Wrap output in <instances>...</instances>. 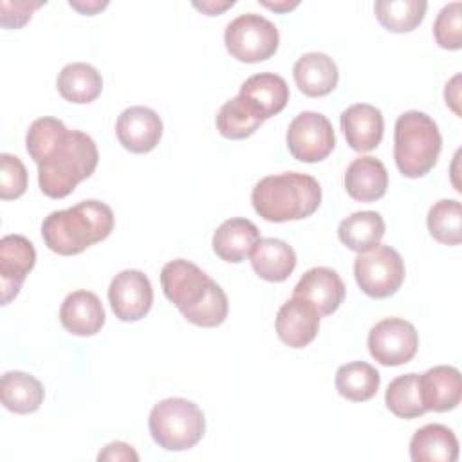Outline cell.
Returning a JSON list of instances; mask_svg holds the SVG:
<instances>
[{"mask_svg": "<svg viewBox=\"0 0 462 462\" xmlns=\"http://www.w3.org/2000/svg\"><path fill=\"white\" fill-rule=\"evenodd\" d=\"M25 148L38 164V184L43 195L63 199L88 179L99 161L97 146L90 135L69 130L56 117L32 121L25 135Z\"/></svg>", "mask_w": 462, "mask_h": 462, "instance_id": "obj_1", "label": "cell"}, {"mask_svg": "<svg viewBox=\"0 0 462 462\" xmlns=\"http://www.w3.org/2000/svg\"><path fill=\"white\" fill-rule=\"evenodd\" d=\"M164 296L197 327H217L227 318V296L200 267L188 260H171L161 271Z\"/></svg>", "mask_w": 462, "mask_h": 462, "instance_id": "obj_2", "label": "cell"}, {"mask_svg": "<svg viewBox=\"0 0 462 462\" xmlns=\"http://www.w3.org/2000/svg\"><path fill=\"white\" fill-rule=\"evenodd\" d=\"M114 229V213L101 200H83L69 209L52 211L42 224L45 245L58 254L72 256L105 240Z\"/></svg>", "mask_w": 462, "mask_h": 462, "instance_id": "obj_3", "label": "cell"}, {"mask_svg": "<svg viewBox=\"0 0 462 462\" xmlns=\"http://www.w3.org/2000/svg\"><path fill=\"white\" fill-rule=\"evenodd\" d=\"M254 211L267 222L310 217L321 204V186L307 173L287 171L260 179L251 193Z\"/></svg>", "mask_w": 462, "mask_h": 462, "instance_id": "obj_4", "label": "cell"}, {"mask_svg": "<svg viewBox=\"0 0 462 462\" xmlns=\"http://www.w3.org/2000/svg\"><path fill=\"white\" fill-rule=\"evenodd\" d=\"M442 137L437 123L424 112L408 110L395 121L393 159L408 179L424 177L433 170L440 155Z\"/></svg>", "mask_w": 462, "mask_h": 462, "instance_id": "obj_5", "label": "cell"}, {"mask_svg": "<svg viewBox=\"0 0 462 462\" xmlns=\"http://www.w3.org/2000/svg\"><path fill=\"white\" fill-rule=\"evenodd\" d=\"M148 428L159 448L166 451H184L202 439L206 419L193 401L170 397L152 408Z\"/></svg>", "mask_w": 462, "mask_h": 462, "instance_id": "obj_6", "label": "cell"}, {"mask_svg": "<svg viewBox=\"0 0 462 462\" xmlns=\"http://www.w3.org/2000/svg\"><path fill=\"white\" fill-rule=\"evenodd\" d=\"M224 43L227 52L242 63L269 60L280 43L276 25L262 14L245 13L226 25Z\"/></svg>", "mask_w": 462, "mask_h": 462, "instance_id": "obj_7", "label": "cell"}, {"mask_svg": "<svg viewBox=\"0 0 462 462\" xmlns=\"http://www.w3.org/2000/svg\"><path fill=\"white\" fill-rule=\"evenodd\" d=\"M354 276L366 296L388 298L404 282V262L393 247L379 244L366 253H359L354 262Z\"/></svg>", "mask_w": 462, "mask_h": 462, "instance_id": "obj_8", "label": "cell"}, {"mask_svg": "<svg viewBox=\"0 0 462 462\" xmlns=\"http://www.w3.org/2000/svg\"><path fill=\"white\" fill-rule=\"evenodd\" d=\"M287 148L301 162H319L336 146V134L327 116L319 112L298 114L287 128Z\"/></svg>", "mask_w": 462, "mask_h": 462, "instance_id": "obj_9", "label": "cell"}, {"mask_svg": "<svg viewBox=\"0 0 462 462\" xmlns=\"http://www.w3.org/2000/svg\"><path fill=\"white\" fill-rule=\"evenodd\" d=\"M419 348L415 327L402 318H386L368 332L370 356L383 366H399L413 359Z\"/></svg>", "mask_w": 462, "mask_h": 462, "instance_id": "obj_10", "label": "cell"}, {"mask_svg": "<svg viewBox=\"0 0 462 462\" xmlns=\"http://www.w3.org/2000/svg\"><path fill=\"white\" fill-rule=\"evenodd\" d=\"M110 307L121 321L144 318L153 303V291L148 276L137 269H125L114 276L108 287Z\"/></svg>", "mask_w": 462, "mask_h": 462, "instance_id": "obj_11", "label": "cell"}, {"mask_svg": "<svg viewBox=\"0 0 462 462\" xmlns=\"http://www.w3.org/2000/svg\"><path fill=\"white\" fill-rule=\"evenodd\" d=\"M36 263L34 245L22 235H5L0 240V294L2 305L18 296L23 280Z\"/></svg>", "mask_w": 462, "mask_h": 462, "instance_id": "obj_12", "label": "cell"}, {"mask_svg": "<svg viewBox=\"0 0 462 462\" xmlns=\"http://www.w3.org/2000/svg\"><path fill=\"white\" fill-rule=\"evenodd\" d=\"M116 134L128 152L148 153L161 141L162 121L159 114L148 106H130L117 117Z\"/></svg>", "mask_w": 462, "mask_h": 462, "instance_id": "obj_13", "label": "cell"}, {"mask_svg": "<svg viewBox=\"0 0 462 462\" xmlns=\"http://www.w3.org/2000/svg\"><path fill=\"white\" fill-rule=\"evenodd\" d=\"M319 316L321 314L309 300L292 296L278 309L276 334L285 345L303 348L318 336Z\"/></svg>", "mask_w": 462, "mask_h": 462, "instance_id": "obj_14", "label": "cell"}, {"mask_svg": "<svg viewBox=\"0 0 462 462\" xmlns=\"http://www.w3.org/2000/svg\"><path fill=\"white\" fill-rule=\"evenodd\" d=\"M345 283L341 276L328 267H312L296 283L292 296L309 300L321 316H328L339 309L345 300Z\"/></svg>", "mask_w": 462, "mask_h": 462, "instance_id": "obj_15", "label": "cell"}, {"mask_svg": "<svg viewBox=\"0 0 462 462\" xmlns=\"http://www.w3.org/2000/svg\"><path fill=\"white\" fill-rule=\"evenodd\" d=\"M341 130L348 146L356 152H370L379 146L384 132V119L379 108L368 103H356L341 112Z\"/></svg>", "mask_w": 462, "mask_h": 462, "instance_id": "obj_16", "label": "cell"}, {"mask_svg": "<svg viewBox=\"0 0 462 462\" xmlns=\"http://www.w3.org/2000/svg\"><path fill=\"white\" fill-rule=\"evenodd\" d=\"M60 321L74 336H94L105 325L103 303L90 291H74L61 303Z\"/></svg>", "mask_w": 462, "mask_h": 462, "instance_id": "obj_17", "label": "cell"}, {"mask_svg": "<svg viewBox=\"0 0 462 462\" xmlns=\"http://www.w3.org/2000/svg\"><path fill=\"white\" fill-rule=\"evenodd\" d=\"M420 395L426 411H449L462 397L460 372L449 365H439L419 375Z\"/></svg>", "mask_w": 462, "mask_h": 462, "instance_id": "obj_18", "label": "cell"}, {"mask_svg": "<svg viewBox=\"0 0 462 462\" xmlns=\"http://www.w3.org/2000/svg\"><path fill=\"white\" fill-rule=\"evenodd\" d=\"M258 240H260L258 227L247 218L235 217V218L224 220L217 227L211 245L215 254L220 260L229 263H240L251 254Z\"/></svg>", "mask_w": 462, "mask_h": 462, "instance_id": "obj_19", "label": "cell"}, {"mask_svg": "<svg viewBox=\"0 0 462 462\" xmlns=\"http://www.w3.org/2000/svg\"><path fill=\"white\" fill-rule=\"evenodd\" d=\"M388 188V171L384 164L372 157L363 155L354 159L345 171V189L359 202L379 200Z\"/></svg>", "mask_w": 462, "mask_h": 462, "instance_id": "obj_20", "label": "cell"}, {"mask_svg": "<svg viewBox=\"0 0 462 462\" xmlns=\"http://www.w3.org/2000/svg\"><path fill=\"white\" fill-rule=\"evenodd\" d=\"M298 88L309 97H321L337 87L339 72L334 60L323 52H307L292 69Z\"/></svg>", "mask_w": 462, "mask_h": 462, "instance_id": "obj_21", "label": "cell"}, {"mask_svg": "<svg viewBox=\"0 0 462 462\" xmlns=\"http://www.w3.org/2000/svg\"><path fill=\"white\" fill-rule=\"evenodd\" d=\"M251 265L265 282H285L296 267V253L280 238H260L251 251Z\"/></svg>", "mask_w": 462, "mask_h": 462, "instance_id": "obj_22", "label": "cell"}, {"mask_svg": "<svg viewBox=\"0 0 462 462\" xmlns=\"http://www.w3.org/2000/svg\"><path fill=\"white\" fill-rule=\"evenodd\" d=\"M413 462H455L458 458V440L444 424H426L410 440Z\"/></svg>", "mask_w": 462, "mask_h": 462, "instance_id": "obj_23", "label": "cell"}, {"mask_svg": "<svg viewBox=\"0 0 462 462\" xmlns=\"http://www.w3.org/2000/svg\"><path fill=\"white\" fill-rule=\"evenodd\" d=\"M238 94L253 103L265 121L280 114L289 101V87L285 79L274 72H260L247 78Z\"/></svg>", "mask_w": 462, "mask_h": 462, "instance_id": "obj_24", "label": "cell"}, {"mask_svg": "<svg viewBox=\"0 0 462 462\" xmlns=\"http://www.w3.org/2000/svg\"><path fill=\"white\" fill-rule=\"evenodd\" d=\"M2 404L13 413H32L36 411L45 397L43 384L31 374L11 370L2 375L0 381Z\"/></svg>", "mask_w": 462, "mask_h": 462, "instance_id": "obj_25", "label": "cell"}, {"mask_svg": "<svg viewBox=\"0 0 462 462\" xmlns=\"http://www.w3.org/2000/svg\"><path fill=\"white\" fill-rule=\"evenodd\" d=\"M56 87L63 99L76 105H85L94 101L101 94L103 79L96 67H92L90 63L76 61L65 65L60 70Z\"/></svg>", "mask_w": 462, "mask_h": 462, "instance_id": "obj_26", "label": "cell"}, {"mask_svg": "<svg viewBox=\"0 0 462 462\" xmlns=\"http://www.w3.org/2000/svg\"><path fill=\"white\" fill-rule=\"evenodd\" d=\"M339 240L356 253H366L384 236V220L377 211H356L337 227Z\"/></svg>", "mask_w": 462, "mask_h": 462, "instance_id": "obj_27", "label": "cell"}, {"mask_svg": "<svg viewBox=\"0 0 462 462\" xmlns=\"http://www.w3.org/2000/svg\"><path fill=\"white\" fill-rule=\"evenodd\" d=\"M262 114L244 96H235L226 101L217 114V130L226 139L251 137L262 125Z\"/></svg>", "mask_w": 462, "mask_h": 462, "instance_id": "obj_28", "label": "cell"}, {"mask_svg": "<svg viewBox=\"0 0 462 462\" xmlns=\"http://www.w3.org/2000/svg\"><path fill=\"white\" fill-rule=\"evenodd\" d=\"M381 384L379 372L365 363V361H352L341 365L336 372V390L341 397L352 402H365L372 399Z\"/></svg>", "mask_w": 462, "mask_h": 462, "instance_id": "obj_29", "label": "cell"}, {"mask_svg": "<svg viewBox=\"0 0 462 462\" xmlns=\"http://www.w3.org/2000/svg\"><path fill=\"white\" fill-rule=\"evenodd\" d=\"M424 0H379L374 4V13L379 23L390 32L413 31L426 14Z\"/></svg>", "mask_w": 462, "mask_h": 462, "instance_id": "obj_30", "label": "cell"}, {"mask_svg": "<svg viewBox=\"0 0 462 462\" xmlns=\"http://www.w3.org/2000/svg\"><path fill=\"white\" fill-rule=\"evenodd\" d=\"M386 408L401 419H415L426 413L420 395L419 374H404L395 377L386 388Z\"/></svg>", "mask_w": 462, "mask_h": 462, "instance_id": "obj_31", "label": "cell"}, {"mask_svg": "<svg viewBox=\"0 0 462 462\" xmlns=\"http://www.w3.org/2000/svg\"><path fill=\"white\" fill-rule=\"evenodd\" d=\"M430 235L446 245H458L462 242V208L455 199H442L428 211Z\"/></svg>", "mask_w": 462, "mask_h": 462, "instance_id": "obj_32", "label": "cell"}, {"mask_svg": "<svg viewBox=\"0 0 462 462\" xmlns=\"http://www.w3.org/2000/svg\"><path fill=\"white\" fill-rule=\"evenodd\" d=\"M462 4L451 2L440 9L433 23V36L439 47L458 51L462 47Z\"/></svg>", "mask_w": 462, "mask_h": 462, "instance_id": "obj_33", "label": "cell"}, {"mask_svg": "<svg viewBox=\"0 0 462 462\" xmlns=\"http://www.w3.org/2000/svg\"><path fill=\"white\" fill-rule=\"evenodd\" d=\"M27 189V170L23 162L11 153L0 155V199H18Z\"/></svg>", "mask_w": 462, "mask_h": 462, "instance_id": "obj_34", "label": "cell"}, {"mask_svg": "<svg viewBox=\"0 0 462 462\" xmlns=\"http://www.w3.org/2000/svg\"><path fill=\"white\" fill-rule=\"evenodd\" d=\"M45 2H0V23L5 29H18L31 20L34 9L42 7Z\"/></svg>", "mask_w": 462, "mask_h": 462, "instance_id": "obj_35", "label": "cell"}, {"mask_svg": "<svg viewBox=\"0 0 462 462\" xmlns=\"http://www.w3.org/2000/svg\"><path fill=\"white\" fill-rule=\"evenodd\" d=\"M97 460H139V455L130 444L117 440L105 446V449L99 451Z\"/></svg>", "mask_w": 462, "mask_h": 462, "instance_id": "obj_36", "label": "cell"}, {"mask_svg": "<svg viewBox=\"0 0 462 462\" xmlns=\"http://www.w3.org/2000/svg\"><path fill=\"white\" fill-rule=\"evenodd\" d=\"M235 5V0H224V2H220V0H206V2H193V7L195 9H199V11H202L204 14H208V16H215V14H220V13H224L226 9H229V7H233Z\"/></svg>", "mask_w": 462, "mask_h": 462, "instance_id": "obj_37", "label": "cell"}, {"mask_svg": "<svg viewBox=\"0 0 462 462\" xmlns=\"http://www.w3.org/2000/svg\"><path fill=\"white\" fill-rule=\"evenodd\" d=\"M460 74L453 76L451 81L446 85V90H444V97H446V105H449L453 108V112L457 116H460V108H458V101H460Z\"/></svg>", "mask_w": 462, "mask_h": 462, "instance_id": "obj_38", "label": "cell"}, {"mask_svg": "<svg viewBox=\"0 0 462 462\" xmlns=\"http://www.w3.org/2000/svg\"><path fill=\"white\" fill-rule=\"evenodd\" d=\"M70 7H74L76 11L83 13V14H96L97 11L105 9L108 5V2H69Z\"/></svg>", "mask_w": 462, "mask_h": 462, "instance_id": "obj_39", "label": "cell"}, {"mask_svg": "<svg viewBox=\"0 0 462 462\" xmlns=\"http://www.w3.org/2000/svg\"><path fill=\"white\" fill-rule=\"evenodd\" d=\"M260 4L265 5L271 11H276V13H287V11L294 9V7H298V2H287V0H280V2H265V0H262Z\"/></svg>", "mask_w": 462, "mask_h": 462, "instance_id": "obj_40", "label": "cell"}]
</instances>
